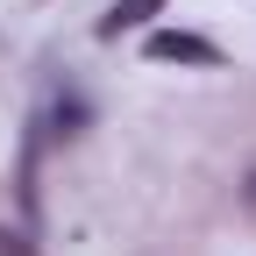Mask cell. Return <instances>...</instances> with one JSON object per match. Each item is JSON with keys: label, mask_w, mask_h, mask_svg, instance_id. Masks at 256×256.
<instances>
[{"label": "cell", "mask_w": 256, "mask_h": 256, "mask_svg": "<svg viewBox=\"0 0 256 256\" xmlns=\"http://www.w3.org/2000/svg\"><path fill=\"white\" fill-rule=\"evenodd\" d=\"M142 50H150L156 64H220V50H214L206 36H185V28H156Z\"/></svg>", "instance_id": "cell-1"}, {"label": "cell", "mask_w": 256, "mask_h": 256, "mask_svg": "<svg viewBox=\"0 0 256 256\" xmlns=\"http://www.w3.org/2000/svg\"><path fill=\"white\" fill-rule=\"evenodd\" d=\"M164 0H114V8L100 14V43H114V36H128V28H142Z\"/></svg>", "instance_id": "cell-2"}, {"label": "cell", "mask_w": 256, "mask_h": 256, "mask_svg": "<svg viewBox=\"0 0 256 256\" xmlns=\"http://www.w3.org/2000/svg\"><path fill=\"white\" fill-rule=\"evenodd\" d=\"M50 121H57V136H78V128H86V100H72V92H64V100L50 107Z\"/></svg>", "instance_id": "cell-3"}]
</instances>
